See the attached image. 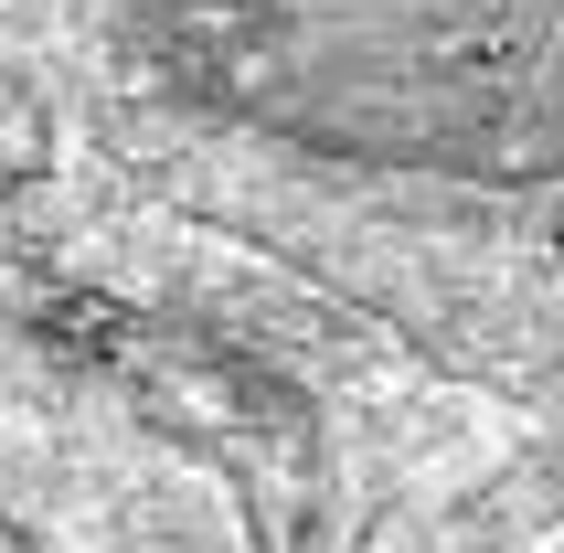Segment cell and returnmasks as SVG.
Here are the masks:
<instances>
[{
  "instance_id": "6da1fadb",
  "label": "cell",
  "mask_w": 564,
  "mask_h": 553,
  "mask_svg": "<svg viewBox=\"0 0 564 553\" xmlns=\"http://www.w3.org/2000/svg\"><path fill=\"white\" fill-rule=\"evenodd\" d=\"M203 107L330 160L564 171V0H150Z\"/></svg>"
}]
</instances>
